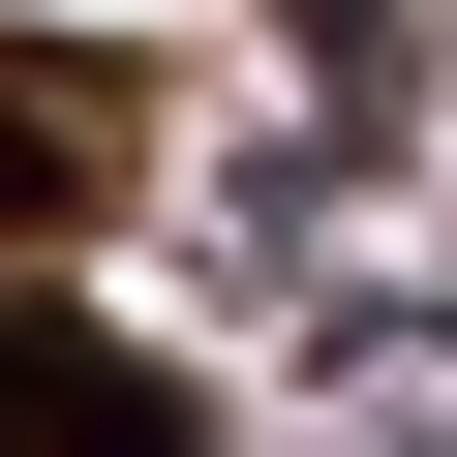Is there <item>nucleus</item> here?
<instances>
[{
    "mask_svg": "<svg viewBox=\"0 0 457 457\" xmlns=\"http://www.w3.org/2000/svg\"><path fill=\"white\" fill-rule=\"evenodd\" d=\"M0 457H213V427H183L92 305H31V275H0Z\"/></svg>",
    "mask_w": 457,
    "mask_h": 457,
    "instance_id": "nucleus-1",
    "label": "nucleus"
},
{
    "mask_svg": "<svg viewBox=\"0 0 457 457\" xmlns=\"http://www.w3.org/2000/svg\"><path fill=\"white\" fill-rule=\"evenodd\" d=\"M92 183V92H31V62H0V213H62Z\"/></svg>",
    "mask_w": 457,
    "mask_h": 457,
    "instance_id": "nucleus-2",
    "label": "nucleus"
}]
</instances>
